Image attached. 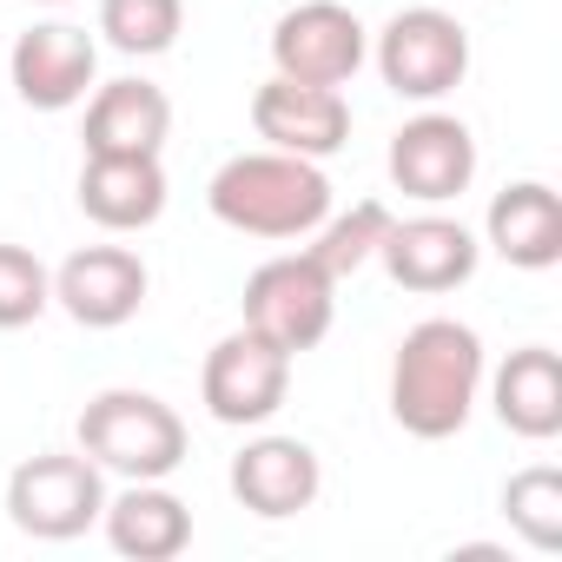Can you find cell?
I'll return each instance as SVG.
<instances>
[{"instance_id": "cell-1", "label": "cell", "mask_w": 562, "mask_h": 562, "mask_svg": "<svg viewBox=\"0 0 562 562\" xmlns=\"http://www.w3.org/2000/svg\"><path fill=\"white\" fill-rule=\"evenodd\" d=\"M483 397V338L457 318H424L404 331L391 358V417L397 430L443 443L470 424Z\"/></svg>"}, {"instance_id": "cell-2", "label": "cell", "mask_w": 562, "mask_h": 562, "mask_svg": "<svg viewBox=\"0 0 562 562\" xmlns=\"http://www.w3.org/2000/svg\"><path fill=\"white\" fill-rule=\"evenodd\" d=\"M205 205L225 232H245V238H312L331 212V179L318 159L258 146V153H232L212 172Z\"/></svg>"}, {"instance_id": "cell-3", "label": "cell", "mask_w": 562, "mask_h": 562, "mask_svg": "<svg viewBox=\"0 0 562 562\" xmlns=\"http://www.w3.org/2000/svg\"><path fill=\"white\" fill-rule=\"evenodd\" d=\"M80 450L120 483H166L186 463V417L153 391H100L80 411Z\"/></svg>"}, {"instance_id": "cell-4", "label": "cell", "mask_w": 562, "mask_h": 562, "mask_svg": "<svg viewBox=\"0 0 562 562\" xmlns=\"http://www.w3.org/2000/svg\"><path fill=\"white\" fill-rule=\"evenodd\" d=\"M238 312H245V331H258L278 351L299 358V351L325 345V331L338 318V278L312 251H278L245 278Z\"/></svg>"}, {"instance_id": "cell-5", "label": "cell", "mask_w": 562, "mask_h": 562, "mask_svg": "<svg viewBox=\"0 0 562 562\" xmlns=\"http://www.w3.org/2000/svg\"><path fill=\"white\" fill-rule=\"evenodd\" d=\"M106 509V470L87 450H41L8 476V522L34 542H74Z\"/></svg>"}, {"instance_id": "cell-6", "label": "cell", "mask_w": 562, "mask_h": 562, "mask_svg": "<svg viewBox=\"0 0 562 562\" xmlns=\"http://www.w3.org/2000/svg\"><path fill=\"white\" fill-rule=\"evenodd\" d=\"M371 60H378V74H384V87L397 100L437 106L470 74V27L457 14H443V8H404V14L384 21Z\"/></svg>"}, {"instance_id": "cell-7", "label": "cell", "mask_w": 562, "mask_h": 562, "mask_svg": "<svg viewBox=\"0 0 562 562\" xmlns=\"http://www.w3.org/2000/svg\"><path fill=\"white\" fill-rule=\"evenodd\" d=\"M371 60V34L345 0H292L271 27V74L299 87H351Z\"/></svg>"}, {"instance_id": "cell-8", "label": "cell", "mask_w": 562, "mask_h": 562, "mask_svg": "<svg viewBox=\"0 0 562 562\" xmlns=\"http://www.w3.org/2000/svg\"><path fill=\"white\" fill-rule=\"evenodd\" d=\"M199 397H205V411L218 424L258 430V424H271L278 411H285V397H292V351H278L271 338H258V331L238 325L232 338H218L205 351Z\"/></svg>"}, {"instance_id": "cell-9", "label": "cell", "mask_w": 562, "mask_h": 562, "mask_svg": "<svg viewBox=\"0 0 562 562\" xmlns=\"http://www.w3.org/2000/svg\"><path fill=\"white\" fill-rule=\"evenodd\" d=\"M476 258H483L476 232H470L463 218L437 212V205H424L417 218H391V232H384V245H378V265L391 271V285L424 292V299L470 285V278H476Z\"/></svg>"}, {"instance_id": "cell-10", "label": "cell", "mask_w": 562, "mask_h": 562, "mask_svg": "<svg viewBox=\"0 0 562 562\" xmlns=\"http://www.w3.org/2000/svg\"><path fill=\"white\" fill-rule=\"evenodd\" d=\"M8 80L21 93V106L34 113H67L100 87V41L74 21H41L14 41L8 54Z\"/></svg>"}, {"instance_id": "cell-11", "label": "cell", "mask_w": 562, "mask_h": 562, "mask_svg": "<svg viewBox=\"0 0 562 562\" xmlns=\"http://www.w3.org/2000/svg\"><path fill=\"white\" fill-rule=\"evenodd\" d=\"M391 186L417 205H450L476 179V133L457 113H417L391 133Z\"/></svg>"}, {"instance_id": "cell-12", "label": "cell", "mask_w": 562, "mask_h": 562, "mask_svg": "<svg viewBox=\"0 0 562 562\" xmlns=\"http://www.w3.org/2000/svg\"><path fill=\"white\" fill-rule=\"evenodd\" d=\"M146 292H153V271L126 245H87L54 271V305L87 331H120L126 318H139Z\"/></svg>"}, {"instance_id": "cell-13", "label": "cell", "mask_w": 562, "mask_h": 562, "mask_svg": "<svg viewBox=\"0 0 562 562\" xmlns=\"http://www.w3.org/2000/svg\"><path fill=\"white\" fill-rule=\"evenodd\" d=\"M251 133L278 153H299V159H331L351 139V100L338 87H299V80H265L251 93Z\"/></svg>"}, {"instance_id": "cell-14", "label": "cell", "mask_w": 562, "mask_h": 562, "mask_svg": "<svg viewBox=\"0 0 562 562\" xmlns=\"http://www.w3.org/2000/svg\"><path fill=\"white\" fill-rule=\"evenodd\" d=\"M325 490V463L305 437H251L238 457H232V496L238 509L265 516V522H285V516H305Z\"/></svg>"}, {"instance_id": "cell-15", "label": "cell", "mask_w": 562, "mask_h": 562, "mask_svg": "<svg viewBox=\"0 0 562 562\" xmlns=\"http://www.w3.org/2000/svg\"><path fill=\"white\" fill-rule=\"evenodd\" d=\"M80 212L100 232H146L166 212V166L159 153H87L80 166Z\"/></svg>"}, {"instance_id": "cell-16", "label": "cell", "mask_w": 562, "mask_h": 562, "mask_svg": "<svg viewBox=\"0 0 562 562\" xmlns=\"http://www.w3.org/2000/svg\"><path fill=\"white\" fill-rule=\"evenodd\" d=\"M483 238H490V251H496L503 265H516V271H549V265H562V199H555V186H542V179L503 186V192L490 199V212H483Z\"/></svg>"}, {"instance_id": "cell-17", "label": "cell", "mask_w": 562, "mask_h": 562, "mask_svg": "<svg viewBox=\"0 0 562 562\" xmlns=\"http://www.w3.org/2000/svg\"><path fill=\"white\" fill-rule=\"evenodd\" d=\"M490 404H496V424L522 443L562 437V358L549 345L509 351L490 378Z\"/></svg>"}, {"instance_id": "cell-18", "label": "cell", "mask_w": 562, "mask_h": 562, "mask_svg": "<svg viewBox=\"0 0 562 562\" xmlns=\"http://www.w3.org/2000/svg\"><path fill=\"white\" fill-rule=\"evenodd\" d=\"M166 133H172L166 87L126 74L87 93V133H80L87 153H166Z\"/></svg>"}, {"instance_id": "cell-19", "label": "cell", "mask_w": 562, "mask_h": 562, "mask_svg": "<svg viewBox=\"0 0 562 562\" xmlns=\"http://www.w3.org/2000/svg\"><path fill=\"white\" fill-rule=\"evenodd\" d=\"M100 522H106V542L126 562H172L192 542V509L166 483H126L120 496H106Z\"/></svg>"}, {"instance_id": "cell-20", "label": "cell", "mask_w": 562, "mask_h": 562, "mask_svg": "<svg viewBox=\"0 0 562 562\" xmlns=\"http://www.w3.org/2000/svg\"><path fill=\"white\" fill-rule=\"evenodd\" d=\"M391 218H397V212H391L384 199H358L351 212H325V225L312 232V245H305V251H312V258L338 278V285H345V278H358V271L378 258V245H384Z\"/></svg>"}, {"instance_id": "cell-21", "label": "cell", "mask_w": 562, "mask_h": 562, "mask_svg": "<svg viewBox=\"0 0 562 562\" xmlns=\"http://www.w3.org/2000/svg\"><path fill=\"white\" fill-rule=\"evenodd\" d=\"M503 516L509 529L536 549V555H555L562 549V470L555 463H529L503 483Z\"/></svg>"}, {"instance_id": "cell-22", "label": "cell", "mask_w": 562, "mask_h": 562, "mask_svg": "<svg viewBox=\"0 0 562 562\" xmlns=\"http://www.w3.org/2000/svg\"><path fill=\"white\" fill-rule=\"evenodd\" d=\"M186 27V0H100V34L126 60H153L179 41Z\"/></svg>"}, {"instance_id": "cell-23", "label": "cell", "mask_w": 562, "mask_h": 562, "mask_svg": "<svg viewBox=\"0 0 562 562\" xmlns=\"http://www.w3.org/2000/svg\"><path fill=\"white\" fill-rule=\"evenodd\" d=\"M54 305V271L27 245H0V331H27Z\"/></svg>"}, {"instance_id": "cell-24", "label": "cell", "mask_w": 562, "mask_h": 562, "mask_svg": "<svg viewBox=\"0 0 562 562\" xmlns=\"http://www.w3.org/2000/svg\"><path fill=\"white\" fill-rule=\"evenodd\" d=\"M47 8H67V0H47Z\"/></svg>"}, {"instance_id": "cell-25", "label": "cell", "mask_w": 562, "mask_h": 562, "mask_svg": "<svg viewBox=\"0 0 562 562\" xmlns=\"http://www.w3.org/2000/svg\"><path fill=\"white\" fill-rule=\"evenodd\" d=\"M285 8H292V0H285Z\"/></svg>"}]
</instances>
